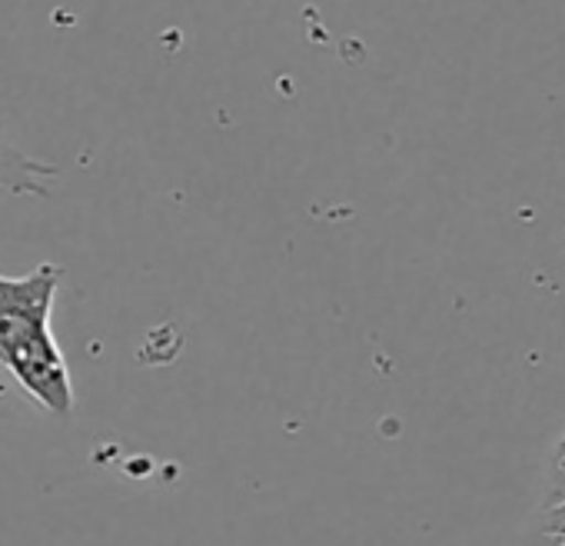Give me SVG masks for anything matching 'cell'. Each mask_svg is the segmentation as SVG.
<instances>
[{"label":"cell","instance_id":"cell-1","mask_svg":"<svg viewBox=\"0 0 565 546\" xmlns=\"http://www.w3.org/2000/svg\"><path fill=\"white\" fill-rule=\"evenodd\" d=\"M61 281V263H41L24 277L0 273V364L41 410L71 417L77 393L51 327Z\"/></svg>","mask_w":565,"mask_h":546},{"label":"cell","instance_id":"cell-2","mask_svg":"<svg viewBox=\"0 0 565 546\" xmlns=\"http://www.w3.org/2000/svg\"><path fill=\"white\" fill-rule=\"evenodd\" d=\"M61 177L54 164L34 160L21 147H14L4 134H0V190H11L21 197H51V183Z\"/></svg>","mask_w":565,"mask_h":546},{"label":"cell","instance_id":"cell-3","mask_svg":"<svg viewBox=\"0 0 565 546\" xmlns=\"http://www.w3.org/2000/svg\"><path fill=\"white\" fill-rule=\"evenodd\" d=\"M529 546H565V503L539 510Z\"/></svg>","mask_w":565,"mask_h":546},{"label":"cell","instance_id":"cell-4","mask_svg":"<svg viewBox=\"0 0 565 546\" xmlns=\"http://www.w3.org/2000/svg\"><path fill=\"white\" fill-rule=\"evenodd\" d=\"M565 503V433L555 440L548 463H545V490H542V506H558Z\"/></svg>","mask_w":565,"mask_h":546}]
</instances>
